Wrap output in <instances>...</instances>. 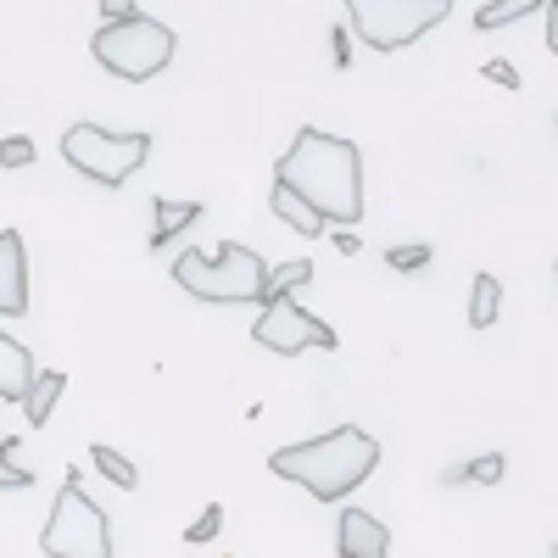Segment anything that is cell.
<instances>
[{"instance_id": "cell-1", "label": "cell", "mask_w": 558, "mask_h": 558, "mask_svg": "<svg viewBox=\"0 0 558 558\" xmlns=\"http://www.w3.org/2000/svg\"><path fill=\"white\" fill-rule=\"evenodd\" d=\"M274 184L296 191L324 223H357L363 218V151L341 134L302 129L291 151L274 162Z\"/></svg>"}, {"instance_id": "cell-2", "label": "cell", "mask_w": 558, "mask_h": 558, "mask_svg": "<svg viewBox=\"0 0 558 558\" xmlns=\"http://www.w3.org/2000/svg\"><path fill=\"white\" fill-rule=\"evenodd\" d=\"M380 463V441L363 436L357 425H341L330 436H313L296 447H279L268 458V470L279 481H296L302 492H313L318 502H341L352 486H363Z\"/></svg>"}, {"instance_id": "cell-3", "label": "cell", "mask_w": 558, "mask_h": 558, "mask_svg": "<svg viewBox=\"0 0 558 558\" xmlns=\"http://www.w3.org/2000/svg\"><path fill=\"white\" fill-rule=\"evenodd\" d=\"M173 286L191 302H213V307L263 302V291H268V257H257L241 241H223L218 252H179L173 257Z\"/></svg>"}, {"instance_id": "cell-4", "label": "cell", "mask_w": 558, "mask_h": 558, "mask_svg": "<svg viewBox=\"0 0 558 558\" xmlns=\"http://www.w3.org/2000/svg\"><path fill=\"white\" fill-rule=\"evenodd\" d=\"M173 51H179V34H173L168 23L146 17V12L112 17V23H101L96 39H89V57H96L107 73L129 78V84L157 78V73L173 62Z\"/></svg>"}, {"instance_id": "cell-5", "label": "cell", "mask_w": 558, "mask_h": 558, "mask_svg": "<svg viewBox=\"0 0 558 558\" xmlns=\"http://www.w3.org/2000/svg\"><path fill=\"white\" fill-rule=\"evenodd\" d=\"M39 553H51V558H112V525L96 508V497L78 486V470L68 475V486L51 502V520L39 531Z\"/></svg>"}, {"instance_id": "cell-6", "label": "cell", "mask_w": 558, "mask_h": 558, "mask_svg": "<svg viewBox=\"0 0 558 558\" xmlns=\"http://www.w3.org/2000/svg\"><path fill=\"white\" fill-rule=\"evenodd\" d=\"M62 157L68 168H78L84 179L107 184V191H118L123 179H134L140 168H146L151 157V134H112V129H96V123H73L62 134Z\"/></svg>"}, {"instance_id": "cell-7", "label": "cell", "mask_w": 558, "mask_h": 558, "mask_svg": "<svg viewBox=\"0 0 558 558\" xmlns=\"http://www.w3.org/2000/svg\"><path fill=\"white\" fill-rule=\"evenodd\" d=\"M347 17L375 51H402L452 17V0H347Z\"/></svg>"}, {"instance_id": "cell-8", "label": "cell", "mask_w": 558, "mask_h": 558, "mask_svg": "<svg viewBox=\"0 0 558 558\" xmlns=\"http://www.w3.org/2000/svg\"><path fill=\"white\" fill-rule=\"evenodd\" d=\"M263 302H268V307H263L257 330H252L257 347H268V352H279V357H296V352H307V347H318V352L336 347V330H330L324 318H313L291 291H274V296H263Z\"/></svg>"}, {"instance_id": "cell-9", "label": "cell", "mask_w": 558, "mask_h": 558, "mask_svg": "<svg viewBox=\"0 0 558 558\" xmlns=\"http://www.w3.org/2000/svg\"><path fill=\"white\" fill-rule=\"evenodd\" d=\"M28 313V257L23 235L0 229V318H23Z\"/></svg>"}, {"instance_id": "cell-10", "label": "cell", "mask_w": 558, "mask_h": 558, "mask_svg": "<svg viewBox=\"0 0 558 558\" xmlns=\"http://www.w3.org/2000/svg\"><path fill=\"white\" fill-rule=\"evenodd\" d=\"M391 553V531L363 514V508H347L341 514V558H386Z\"/></svg>"}, {"instance_id": "cell-11", "label": "cell", "mask_w": 558, "mask_h": 558, "mask_svg": "<svg viewBox=\"0 0 558 558\" xmlns=\"http://www.w3.org/2000/svg\"><path fill=\"white\" fill-rule=\"evenodd\" d=\"M28 380H34V357H28V347H17L7 330H0V402H23Z\"/></svg>"}, {"instance_id": "cell-12", "label": "cell", "mask_w": 558, "mask_h": 558, "mask_svg": "<svg viewBox=\"0 0 558 558\" xmlns=\"http://www.w3.org/2000/svg\"><path fill=\"white\" fill-rule=\"evenodd\" d=\"M268 207L279 213V223H286V229H296L302 241H318V235H324V218H318V213H313V207H307L296 191H286V184H274Z\"/></svg>"}, {"instance_id": "cell-13", "label": "cell", "mask_w": 558, "mask_h": 558, "mask_svg": "<svg viewBox=\"0 0 558 558\" xmlns=\"http://www.w3.org/2000/svg\"><path fill=\"white\" fill-rule=\"evenodd\" d=\"M62 391H68V375H62V368H45V375L28 380V391H23V413H28V425H34V430L45 425V418H51V408H57Z\"/></svg>"}, {"instance_id": "cell-14", "label": "cell", "mask_w": 558, "mask_h": 558, "mask_svg": "<svg viewBox=\"0 0 558 558\" xmlns=\"http://www.w3.org/2000/svg\"><path fill=\"white\" fill-rule=\"evenodd\" d=\"M547 0H486V7L475 12V28L481 34H492V28H502V23H520L525 12H542Z\"/></svg>"}, {"instance_id": "cell-15", "label": "cell", "mask_w": 558, "mask_h": 558, "mask_svg": "<svg viewBox=\"0 0 558 558\" xmlns=\"http://www.w3.org/2000/svg\"><path fill=\"white\" fill-rule=\"evenodd\" d=\"M497 302H502V286H497V274H475V291H470V324H475V330H492V318H497Z\"/></svg>"}, {"instance_id": "cell-16", "label": "cell", "mask_w": 558, "mask_h": 558, "mask_svg": "<svg viewBox=\"0 0 558 558\" xmlns=\"http://www.w3.org/2000/svg\"><path fill=\"white\" fill-rule=\"evenodd\" d=\"M89 463H96V470H101L112 486H123V492H134V486H140V470H134V463H129L118 447H89Z\"/></svg>"}, {"instance_id": "cell-17", "label": "cell", "mask_w": 558, "mask_h": 558, "mask_svg": "<svg viewBox=\"0 0 558 558\" xmlns=\"http://www.w3.org/2000/svg\"><path fill=\"white\" fill-rule=\"evenodd\" d=\"M196 213H202L196 202H168L162 196L157 202V235H151V246H168V235H179L184 223H196Z\"/></svg>"}, {"instance_id": "cell-18", "label": "cell", "mask_w": 558, "mask_h": 558, "mask_svg": "<svg viewBox=\"0 0 558 558\" xmlns=\"http://www.w3.org/2000/svg\"><path fill=\"white\" fill-rule=\"evenodd\" d=\"M307 279H313V263H307V257L279 263V268H268V291H263V296H274V291H296V286H307Z\"/></svg>"}, {"instance_id": "cell-19", "label": "cell", "mask_w": 558, "mask_h": 558, "mask_svg": "<svg viewBox=\"0 0 558 558\" xmlns=\"http://www.w3.org/2000/svg\"><path fill=\"white\" fill-rule=\"evenodd\" d=\"M23 486H34V475L17 470V436H7L0 441V492H23Z\"/></svg>"}, {"instance_id": "cell-20", "label": "cell", "mask_w": 558, "mask_h": 558, "mask_svg": "<svg viewBox=\"0 0 558 558\" xmlns=\"http://www.w3.org/2000/svg\"><path fill=\"white\" fill-rule=\"evenodd\" d=\"M28 162H39L28 134H7V140H0V168H28Z\"/></svg>"}, {"instance_id": "cell-21", "label": "cell", "mask_w": 558, "mask_h": 558, "mask_svg": "<svg viewBox=\"0 0 558 558\" xmlns=\"http://www.w3.org/2000/svg\"><path fill=\"white\" fill-rule=\"evenodd\" d=\"M218 531H223V508L213 502V508H202V514H196V525L184 531V542H213Z\"/></svg>"}, {"instance_id": "cell-22", "label": "cell", "mask_w": 558, "mask_h": 558, "mask_svg": "<svg viewBox=\"0 0 558 558\" xmlns=\"http://www.w3.org/2000/svg\"><path fill=\"white\" fill-rule=\"evenodd\" d=\"M425 263H430V246H397V252H391V268H402V274L425 268Z\"/></svg>"}, {"instance_id": "cell-23", "label": "cell", "mask_w": 558, "mask_h": 558, "mask_svg": "<svg viewBox=\"0 0 558 558\" xmlns=\"http://www.w3.org/2000/svg\"><path fill=\"white\" fill-rule=\"evenodd\" d=\"M497 475H502V458H497V452H492V458H475V463H470V481H481V486H492Z\"/></svg>"}, {"instance_id": "cell-24", "label": "cell", "mask_w": 558, "mask_h": 558, "mask_svg": "<svg viewBox=\"0 0 558 558\" xmlns=\"http://www.w3.org/2000/svg\"><path fill=\"white\" fill-rule=\"evenodd\" d=\"M486 78H497L502 89H520V78H514V68H508V62H486Z\"/></svg>"}, {"instance_id": "cell-25", "label": "cell", "mask_w": 558, "mask_h": 558, "mask_svg": "<svg viewBox=\"0 0 558 558\" xmlns=\"http://www.w3.org/2000/svg\"><path fill=\"white\" fill-rule=\"evenodd\" d=\"M101 12H107V23H112V17H129L134 0H101Z\"/></svg>"}]
</instances>
